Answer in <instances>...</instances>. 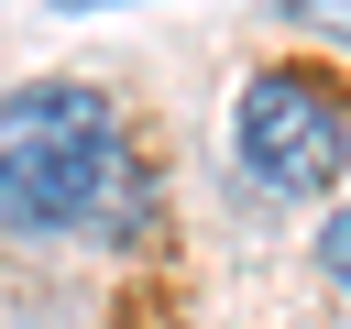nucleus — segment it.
<instances>
[{"label":"nucleus","mask_w":351,"mask_h":329,"mask_svg":"<svg viewBox=\"0 0 351 329\" xmlns=\"http://www.w3.org/2000/svg\"><path fill=\"white\" fill-rule=\"evenodd\" d=\"M154 164L121 132L110 88L33 77L0 88V230L22 241H132L154 219Z\"/></svg>","instance_id":"obj_1"},{"label":"nucleus","mask_w":351,"mask_h":329,"mask_svg":"<svg viewBox=\"0 0 351 329\" xmlns=\"http://www.w3.org/2000/svg\"><path fill=\"white\" fill-rule=\"evenodd\" d=\"M230 154H241V175H252L263 197H318V186H340V164H351V110H340L318 77H296V66H263V77H241V99H230Z\"/></svg>","instance_id":"obj_2"},{"label":"nucleus","mask_w":351,"mask_h":329,"mask_svg":"<svg viewBox=\"0 0 351 329\" xmlns=\"http://www.w3.org/2000/svg\"><path fill=\"white\" fill-rule=\"evenodd\" d=\"M318 263H329V285H351V197L329 208V230H318Z\"/></svg>","instance_id":"obj_3"},{"label":"nucleus","mask_w":351,"mask_h":329,"mask_svg":"<svg viewBox=\"0 0 351 329\" xmlns=\"http://www.w3.org/2000/svg\"><path fill=\"white\" fill-rule=\"evenodd\" d=\"M55 11H110V0H55Z\"/></svg>","instance_id":"obj_4"}]
</instances>
